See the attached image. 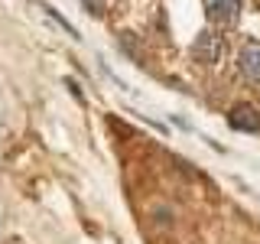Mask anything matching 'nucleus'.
I'll return each mask as SVG.
<instances>
[{"label":"nucleus","instance_id":"4","mask_svg":"<svg viewBox=\"0 0 260 244\" xmlns=\"http://www.w3.org/2000/svg\"><path fill=\"white\" fill-rule=\"evenodd\" d=\"M238 72L247 81H254V85H260V43H247L241 49L238 55Z\"/></svg>","mask_w":260,"mask_h":244},{"label":"nucleus","instance_id":"2","mask_svg":"<svg viewBox=\"0 0 260 244\" xmlns=\"http://www.w3.org/2000/svg\"><path fill=\"white\" fill-rule=\"evenodd\" d=\"M205 13L215 26H234L241 16V0H205Z\"/></svg>","mask_w":260,"mask_h":244},{"label":"nucleus","instance_id":"6","mask_svg":"<svg viewBox=\"0 0 260 244\" xmlns=\"http://www.w3.org/2000/svg\"><path fill=\"white\" fill-rule=\"evenodd\" d=\"M81 4L91 16H104V10H108V0H81Z\"/></svg>","mask_w":260,"mask_h":244},{"label":"nucleus","instance_id":"5","mask_svg":"<svg viewBox=\"0 0 260 244\" xmlns=\"http://www.w3.org/2000/svg\"><path fill=\"white\" fill-rule=\"evenodd\" d=\"M39 10H46V13H49V16H52V20H55V23H59V26H62L65 33H69V36H72V39H78V29H75V26H72V23H69V20H62V16H59V13H55V10H52V7H46V4H39Z\"/></svg>","mask_w":260,"mask_h":244},{"label":"nucleus","instance_id":"1","mask_svg":"<svg viewBox=\"0 0 260 244\" xmlns=\"http://www.w3.org/2000/svg\"><path fill=\"white\" fill-rule=\"evenodd\" d=\"M192 55L202 65H218L224 55V36H218L215 29H202L199 39L192 43Z\"/></svg>","mask_w":260,"mask_h":244},{"label":"nucleus","instance_id":"3","mask_svg":"<svg viewBox=\"0 0 260 244\" xmlns=\"http://www.w3.org/2000/svg\"><path fill=\"white\" fill-rule=\"evenodd\" d=\"M228 124L234 130H244V134H260V111L250 108V104H238L228 114Z\"/></svg>","mask_w":260,"mask_h":244}]
</instances>
